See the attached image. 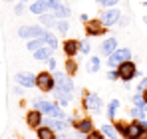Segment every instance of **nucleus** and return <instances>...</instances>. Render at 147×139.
Returning <instances> with one entry per match:
<instances>
[{
  "mask_svg": "<svg viewBox=\"0 0 147 139\" xmlns=\"http://www.w3.org/2000/svg\"><path fill=\"white\" fill-rule=\"evenodd\" d=\"M36 88L40 90L42 93H50L56 90V80H54V74L50 72H38L36 74Z\"/></svg>",
  "mask_w": 147,
  "mask_h": 139,
  "instance_id": "1",
  "label": "nucleus"
},
{
  "mask_svg": "<svg viewBox=\"0 0 147 139\" xmlns=\"http://www.w3.org/2000/svg\"><path fill=\"white\" fill-rule=\"evenodd\" d=\"M48 30L42 26V24H30V26H20L18 28V36L24 38L26 42L28 40H34V38H42Z\"/></svg>",
  "mask_w": 147,
  "mask_h": 139,
  "instance_id": "2",
  "label": "nucleus"
},
{
  "mask_svg": "<svg viewBox=\"0 0 147 139\" xmlns=\"http://www.w3.org/2000/svg\"><path fill=\"white\" fill-rule=\"evenodd\" d=\"M129 60H131V50H129V48H117V50L107 58V68L109 70H117L119 64L129 62Z\"/></svg>",
  "mask_w": 147,
  "mask_h": 139,
  "instance_id": "3",
  "label": "nucleus"
},
{
  "mask_svg": "<svg viewBox=\"0 0 147 139\" xmlns=\"http://www.w3.org/2000/svg\"><path fill=\"white\" fill-rule=\"evenodd\" d=\"M107 34V26H103L99 18H90L86 22V38H98Z\"/></svg>",
  "mask_w": 147,
  "mask_h": 139,
  "instance_id": "4",
  "label": "nucleus"
},
{
  "mask_svg": "<svg viewBox=\"0 0 147 139\" xmlns=\"http://www.w3.org/2000/svg\"><path fill=\"white\" fill-rule=\"evenodd\" d=\"M82 105L92 111V113H99L101 111V97L98 93H92V92H84V97H82Z\"/></svg>",
  "mask_w": 147,
  "mask_h": 139,
  "instance_id": "5",
  "label": "nucleus"
},
{
  "mask_svg": "<svg viewBox=\"0 0 147 139\" xmlns=\"http://www.w3.org/2000/svg\"><path fill=\"white\" fill-rule=\"evenodd\" d=\"M117 74H119V80H121L123 84L131 82V80L135 78V74H137V66H135V62L129 60V62L119 64V66H117Z\"/></svg>",
  "mask_w": 147,
  "mask_h": 139,
  "instance_id": "6",
  "label": "nucleus"
},
{
  "mask_svg": "<svg viewBox=\"0 0 147 139\" xmlns=\"http://www.w3.org/2000/svg\"><path fill=\"white\" fill-rule=\"evenodd\" d=\"M143 133H147V119H141V121H131L127 123V137L125 139H139Z\"/></svg>",
  "mask_w": 147,
  "mask_h": 139,
  "instance_id": "7",
  "label": "nucleus"
},
{
  "mask_svg": "<svg viewBox=\"0 0 147 139\" xmlns=\"http://www.w3.org/2000/svg\"><path fill=\"white\" fill-rule=\"evenodd\" d=\"M54 80H56V88H60V90H64V92H68V93L74 95L76 88H74L72 78H70L66 72H56V74H54Z\"/></svg>",
  "mask_w": 147,
  "mask_h": 139,
  "instance_id": "8",
  "label": "nucleus"
},
{
  "mask_svg": "<svg viewBox=\"0 0 147 139\" xmlns=\"http://www.w3.org/2000/svg\"><path fill=\"white\" fill-rule=\"evenodd\" d=\"M16 84L22 86V88H36V74H32L30 70H24V72H18L14 76Z\"/></svg>",
  "mask_w": 147,
  "mask_h": 139,
  "instance_id": "9",
  "label": "nucleus"
},
{
  "mask_svg": "<svg viewBox=\"0 0 147 139\" xmlns=\"http://www.w3.org/2000/svg\"><path fill=\"white\" fill-rule=\"evenodd\" d=\"M119 18H121V12L117 10V8H107V10H103L101 12V16H99V20H101V24L103 26H113V24L119 22Z\"/></svg>",
  "mask_w": 147,
  "mask_h": 139,
  "instance_id": "10",
  "label": "nucleus"
},
{
  "mask_svg": "<svg viewBox=\"0 0 147 139\" xmlns=\"http://www.w3.org/2000/svg\"><path fill=\"white\" fill-rule=\"evenodd\" d=\"M26 125H28L30 129L42 127V125H44V113L38 111V109H30V111L26 113Z\"/></svg>",
  "mask_w": 147,
  "mask_h": 139,
  "instance_id": "11",
  "label": "nucleus"
},
{
  "mask_svg": "<svg viewBox=\"0 0 147 139\" xmlns=\"http://www.w3.org/2000/svg\"><path fill=\"white\" fill-rule=\"evenodd\" d=\"M72 125H74V129H76L78 133H84V135H88V133L94 131V119H92V117H80V119L74 121Z\"/></svg>",
  "mask_w": 147,
  "mask_h": 139,
  "instance_id": "12",
  "label": "nucleus"
},
{
  "mask_svg": "<svg viewBox=\"0 0 147 139\" xmlns=\"http://www.w3.org/2000/svg\"><path fill=\"white\" fill-rule=\"evenodd\" d=\"M62 50H64L66 58H76V56L80 54V40H76V38H66V40L62 42Z\"/></svg>",
  "mask_w": 147,
  "mask_h": 139,
  "instance_id": "13",
  "label": "nucleus"
},
{
  "mask_svg": "<svg viewBox=\"0 0 147 139\" xmlns=\"http://www.w3.org/2000/svg\"><path fill=\"white\" fill-rule=\"evenodd\" d=\"M44 125L52 127L56 133H64V131L70 127V121H68V119H54V117H46L44 115Z\"/></svg>",
  "mask_w": 147,
  "mask_h": 139,
  "instance_id": "14",
  "label": "nucleus"
},
{
  "mask_svg": "<svg viewBox=\"0 0 147 139\" xmlns=\"http://www.w3.org/2000/svg\"><path fill=\"white\" fill-rule=\"evenodd\" d=\"M32 103H34V109H38V111H42L44 115H50L52 113V109H54V101H48L46 97H36V99H32Z\"/></svg>",
  "mask_w": 147,
  "mask_h": 139,
  "instance_id": "15",
  "label": "nucleus"
},
{
  "mask_svg": "<svg viewBox=\"0 0 147 139\" xmlns=\"http://www.w3.org/2000/svg\"><path fill=\"white\" fill-rule=\"evenodd\" d=\"M115 50H117V38H113V36L105 38V40L99 44V52H101L105 58H109V56H111Z\"/></svg>",
  "mask_w": 147,
  "mask_h": 139,
  "instance_id": "16",
  "label": "nucleus"
},
{
  "mask_svg": "<svg viewBox=\"0 0 147 139\" xmlns=\"http://www.w3.org/2000/svg\"><path fill=\"white\" fill-rule=\"evenodd\" d=\"M54 95H56V103H60L62 107L70 105V101L74 99V95H72V93L64 92V90H60V88H56V90H54Z\"/></svg>",
  "mask_w": 147,
  "mask_h": 139,
  "instance_id": "17",
  "label": "nucleus"
},
{
  "mask_svg": "<svg viewBox=\"0 0 147 139\" xmlns=\"http://www.w3.org/2000/svg\"><path fill=\"white\" fill-rule=\"evenodd\" d=\"M52 54H54V50L50 46H44V48H40V50H36L32 56H34V60H38V62H48L50 58H52Z\"/></svg>",
  "mask_w": 147,
  "mask_h": 139,
  "instance_id": "18",
  "label": "nucleus"
},
{
  "mask_svg": "<svg viewBox=\"0 0 147 139\" xmlns=\"http://www.w3.org/2000/svg\"><path fill=\"white\" fill-rule=\"evenodd\" d=\"M52 14H54V18H56V20H66V18L72 14V10H70L66 4H60V6H56V8L52 10Z\"/></svg>",
  "mask_w": 147,
  "mask_h": 139,
  "instance_id": "19",
  "label": "nucleus"
},
{
  "mask_svg": "<svg viewBox=\"0 0 147 139\" xmlns=\"http://www.w3.org/2000/svg\"><path fill=\"white\" fill-rule=\"evenodd\" d=\"M36 135H38V139H56L58 137V133H56L52 127H48V125L38 127V129H36Z\"/></svg>",
  "mask_w": 147,
  "mask_h": 139,
  "instance_id": "20",
  "label": "nucleus"
},
{
  "mask_svg": "<svg viewBox=\"0 0 147 139\" xmlns=\"http://www.w3.org/2000/svg\"><path fill=\"white\" fill-rule=\"evenodd\" d=\"M50 10V6L44 2V0H36V2H32L30 4V12H34V14H38V16H42V14H46Z\"/></svg>",
  "mask_w": 147,
  "mask_h": 139,
  "instance_id": "21",
  "label": "nucleus"
},
{
  "mask_svg": "<svg viewBox=\"0 0 147 139\" xmlns=\"http://www.w3.org/2000/svg\"><path fill=\"white\" fill-rule=\"evenodd\" d=\"M64 70H66V74H68L70 78H74V76L78 74V62H76V58H66Z\"/></svg>",
  "mask_w": 147,
  "mask_h": 139,
  "instance_id": "22",
  "label": "nucleus"
},
{
  "mask_svg": "<svg viewBox=\"0 0 147 139\" xmlns=\"http://www.w3.org/2000/svg\"><path fill=\"white\" fill-rule=\"evenodd\" d=\"M99 131L105 135V137H109V139H117V131H115V127L111 125V123H103L101 127H99Z\"/></svg>",
  "mask_w": 147,
  "mask_h": 139,
  "instance_id": "23",
  "label": "nucleus"
},
{
  "mask_svg": "<svg viewBox=\"0 0 147 139\" xmlns=\"http://www.w3.org/2000/svg\"><path fill=\"white\" fill-rule=\"evenodd\" d=\"M40 24L48 30V28H54L56 26V18H54V14H50V12H46V14H42L40 16Z\"/></svg>",
  "mask_w": 147,
  "mask_h": 139,
  "instance_id": "24",
  "label": "nucleus"
},
{
  "mask_svg": "<svg viewBox=\"0 0 147 139\" xmlns=\"http://www.w3.org/2000/svg\"><path fill=\"white\" fill-rule=\"evenodd\" d=\"M46 46V42H44V38H34V40H28L26 42V48L30 50V52H36V50H40V48Z\"/></svg>",
  "mask_w": 147,
  "mask_h": 139,
  "instance_id": "25",
  "label": "nucleus"
},
{
  "mask_svg": "<svg viewBox=\"0 0 147 139\" xmlns=\"http://www.w3.org/2000/svg\"><path fill=\"white\" fill-rule=\"evenodd\" d=\"M119 105H121V101H119V99H111V101H109V105H107V117H109V121H111V119H115V113H117Z\"/></svg>",
  "mask_w": 147,
  "mask_h": 139,
  "instance_id": "26",
  "label": "nucleus"
},
{
  "mask_svg": "<svg viewBox=\"0 0 147 139\" xmlns=\"http://www.w3.org/2000/svg\"><path fill=\"white\" fill-rule=\"evenodd\" d=\"M113 127H115L117 135H121L123 139L127 137V123H125L123 119H115V121H113Z\"/></svg>",
  "mask_w": 147,
  "mask_h": 139,
  "instance_id": "27",
  "label": "nucleus"
},
{
  "mask_svg": "<svg viewBox=\"0 0 147 139\" xmlns=\"http://www.w3.org/2000/svg\"><path fill=\"white\" fill-rule=\"evenodd\" d=\"M131 101H133V107H137V109H143V111H147V101L143 99V95H141V93H135V95L131 97Z\"/></svg>",
  "mask_w": 147,
  "mask_h": 139,
  "instance_id": "28",
  "label": "nucleus"
},
{
  "mask_svg": "<svg viewBox=\"0 0 147 139\" xmlns=\"http://www.w3.org/2000/svg\"><path fill=\"white\" fill-rule=\"evenodd\" d=\"M42 38H44V42H46V46H50L52 50H56V48H58V40H56V36H54L52 32H46V34H44Z\"/></svg>",
  "mask_w": 147,
  "mask_h": 139,
  "instance_id": "29",
  "label": "nucleus"
},
{
  "mask_svg": "<svg viewBox=\"0 0 147 139\" xmlns=\"http://www.w3.org/2000/svg\"><path fill=\"white\" fill-rule=\"evenodd\" d=\"M129 115L133 117L135 121H141V119H147V113L143 111V109H137V107H131V109H129Z\"/></svg>",
  "mask_w": 147,
  "mask_h": 139,
  "instance_id": "30",
  "label": "nucleus"
},
{
  "mask_svg": "<svg viewBox=\"0 0 147 139\" xmlns=\"http://www.w3.org/2000/svg\"><path fill=\"white\" fill-rule=\"evenodd\" d=\"M99 64H101V62H99L98 56L90 58V62H88V72H90V74H96V72L99 70Z\"/></svg>",
  "mask_w": 147,
  "mask_h": 139,
  "instance_id": "31",
  "label": "nucleus"
},
{
  "mask_svg": "<svg viewBox=\"0 0 147 139\" xmlns=\"http://www.w3.org/2000/svg\"><path fill=\"white\" fill-rule=\"evenodd\" d=\"M56 30H58L62 36H66L68 30H70V22H66V20H56Z\"/></svg>",
  "mask_w": 147,
  "mask_h": 139,
  "instance_id": "32",
  "label": "nucleus"
},
{
  "mask_svg": "<svg viewBox=\"0 0 147 139\" xmlns=\"http://www.w3.org/2000/svg\"><path fill=\"white\" fill-rule=\"evenodd\" d=\"M90 52H92L90 40H88V38H82V40H80V54H90Z\"/></svg>",
  "mask_w": 147,
  "mask_h": 139,
  "instance_id": "33",
  "label": "nucleus"
},
{
  "mask_svg": "<svg viewBox=\"0 0 147 139\" xmlns=\"http://www.w3.org/2000/svg\"><path fill=\"white\" fill-rule=\"evenodd\" d=\"M96 2H98L99 6H103V8L107 10V8H115L119 0H96Z\"/></svg>",
  "mask_w": 147,
  "mask_h": 139,
  "instance_id": "34",
  "label": "nucleus"
},
{
  "mask_svg": "<svg viewBox=\"0 0 147 139\" xmlns=\"http://www.w3.org/2000/svg\"><path fill=\"white\" fill-rule=\"evenodd\" d=\"M86 139H105V135H103L101 131H96V129H94L92 133H88V135H86Z\"/></svg>",
  "mask_w": 147,
  "mask_h": 139,
  "instance_id": "35",
  "label": "nucleus"
},
{
  "mask_svg": "<svg viewBox=\"0 0 147 139\" xmlns=\"http://www.w3.org/2000/svg\"><path fill=\"white\" fill-rule=\"evenodd\" d=\"M141 92H147V78H141V82L137 86V93H141Z\"/></svg>",
  "mask_w": 147,
  "mask_h": 139,
  "instance_id": "36",
  "label": "nucleus"
},
{
  "mask_svg": "<svg viewBox=\"0 0 147 139\" xmlns=\"http://www.w3.org/2000/svg\"><path fill=\"white\" fill-rule=\"evenodd\" d=\"M107 80H111V82L119 80V74H117V70H109V72H107Z\"/></svg>",
  "mask_w": 147,
  "mask_h": 139,
  "instance_id": "37",
  "label": "nucleus"
},
{
  "mask_svg": "<svg viewBox=\"0 0 147 139\" xmlns=\"http://www.w3.org/2000/svg\"><path fill=\"white\" fill-rule=\"evenodd\" d=\"M44 2H46V4H48V6H50V10H54L56 6H60V4H62L60 0H44Z\"/></svg>",
  "mask_w": 147,
  "mask_h": 139,
  "instance_id": "38",
  "label": "nucleus"
},
{
  "mask_svg": "<svg viewBox=\"0 0 147 139\" xmlns=\"http://www.w3.org/2000/svg\"><path fill=\"white\" fill-rule=\"evenodd\" d=\"M22 12H24V4H22V2H18V4L14 6V14H22Z\"/></svg>",
  "mask_w": 147,
  "mask_h": 139,
  "instance_id": "39",
  "label": "nucleus"
},
{
  "mask_svg": "<svg viewBox=\"0 0 147 139\" xmlns=\"http://www.w3.org/2000/svg\"><path fill=\"white\" fill-rule=\"evenodd\" d=\"M56 66H58V62H56V58L52 56V58L48 60V68H50V70H56Z\"/></svg>",
  "mask_w": 147,
  "mask_h": 139,
  "instance_id": "40",
  "label": "nucleus"
},
{
  "mask_svg": "<svg viewBox=\"0 0 147 139\" xmlns=\"http://www.w3.org/2000/svg\"><path fill=\"white\" fill-rule=\"evenodd\" d=\"M119 26H121V28H125V26H127V24H129V18H127V16H121V18H119Z\"/></svg>",
  "mask_w": 147,
  "mask_h": 139,
  "instance_id": "41",
  "label": "nucleus"
},
{
  "mask_svg": "<svg viewBox=\"0 0 147 139\" xmlns=\"http://www.w3.org/2000/svg\"><path fill=\"white\" fill-rule=\"evenodd\" d=\"M80 20H82V22L86 24V22H88V20H90V16H88V14H82V16H80Z\"/></svg>",
  "mask_w": 147,
  "mask_h": 139,
  "instance_id": "42",
  "label": "nucleus"
},
{
  "mask_svg": "<svg viewBox=\"0 0 147 139\" xmlns=\"http://www.w3.org/2000/svg\"><path fill=\"white\" fill-rule=\"evenodd\" d=\"M70 139H86V135H84V133H76V135L70 137Z\"/></svg>",
  "mask_w": 147,
  "mask_h": 139,
  "instance_id": "43",
  "label": "nucleus"
},
{
  "mask_svg": "<svg viewBox=\"0 0 147 139\" xmlns=\"http://www.w3.org/2000/svg\"><path fill=\"white\" fill-rule=\"evenodd\" d=\"M56 139H70V137H68L66 133H58V137H56Z\"/></svg>",
  "mask_w": 147,
  "mask_h": 139,
  "instance_id": "44",
  "label": "nucleus"
},
{
  "mask_svg": "<svg viewBox=\"0 0 147 139\" xmlns=\"http://www.w3.org/2000/svg\"><path fill=\"white\" fill-rule=\"evenodd\" d=\"M14 93H22V86H16L14 88Z\"/></svg>",
  "mask_w": 147,
  "mask_h": 139,
  "instance_id": "45",
  "label": "nucleus"
},
{
  "mask_svg": "<svg viewBox=\"0 0 147 139\" xmlns=\"http://www.w3.org/2000/svg\"><path fill=\"white\" fill-rule=\"evenodd\" d=\"M141 95H143V99L147 101V92H141Z\"/></svg>",
  "mask_w": 147,
  "mask_h": 139,
  "instance_id": "46",
  "label": "nucleus"
},
{
  "mask_svg": "<svg viewBox=\"0 0 147 139\" xmlns=\"http://www.w3.org/2000/svg\"><path fill=\"white\" fill-rule=\"evenodd\" d=\"M139 139H147V133H143V135H141V137H139Z\"/></svg>",
  "mask_w": 147,
  "mask_h": 139,
  "instance_id": "47",
  "label": "nucleus"
},
{
  "mask_svg": "<svg viewBox=\"0 0 147 139\" xmlns=\"http://www.w3.org/2000/svg\"><path fill=\"white\" fill-rule=\"evenodd\" d=\"M143 22H145V24H147V16H145V18H143Z\"/></svg>",
  "mask_w": 147,
  "mask_h": 139,
  "instance_id": "48",
  "label": "nucleus"
},
{
  "mask_svg": "<svg viewBox=\"0 0 147 139\" xmlns=\"http://www.w3.org/2000/svg\"><path fill=\"white\" fill-rule=\"evenodd\" d=\"M18 2H26V0H18Z\"/></svg>",
  "mask_w": 147,
  "mask_h": 139,
  "instance_id": "49",
  "label": "nucleus"
}]
</instances>
